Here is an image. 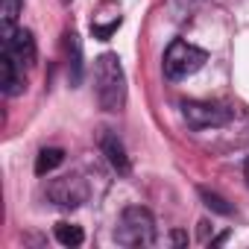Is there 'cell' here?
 Listing matches in <instances>:
<instances>
[{
    "label": "cell",
    "mask_w": 249,
    "mask_h": 249,
    "mask_svg": "<svg viewBox=\"0 0 249 249\" xmlns=\"http://www.w3.org/2000/svg\"><path fill=\"white\" fill-rule=\"evenodd\" d=\"M117 27H120V18L111 21V24H103V27H100V24H91V33H94V38H103V41H106L111 33H117Z\"/></svg>",
    "instance_id": "cell-14"
},
{
    "label": "cell",
    "mask_w": 249,
    "mask_h": 249,
    "mask_svg": "<svg viewBox=\"0 0 249 249\" xmlns=\"http://www.w3.org/2000/svg\"><path fill=\"white\" fill-rule=\"evenodd\" d=\"M47 196L59 205V208H79L88 196H91V188L82 176L76 173H68V176H59L47 185Z\"/></svg>",
    "instance_id": "cell-5"
},
{
    "label": "cell",
    "mask_w": 249,
    "mask_h": 249,
    "mask_svg": "<svg viewBox=\"0 0 249 249\" xmlns=\"http://www.w3.org/2000/svg\"><path fill=\"white\" fill-rule=\"evenodd\" d=\"M62 161H65V150L47 147V150H41L38 159H36V173H38V176H47V173H53Z\"/></svg>",
    "instance_id": "cell-9"
},
{
    "label": "cell",
    "mask_w": 249,
    "mask_h": 249,
    "mask_svg": "<svg viewBox=\"0 0 249 249\" xmlns=\"http://www.w3.org/2000/svg\"><path fill=\"white\" fill-rule=\"evenodd\" d=\"M0 85L6 97H18L24 91V68H18L6 53L0 56Z\"/></svg>",
    "instance_id": "cell-7"
},
{
    "label": "cell",
    "mask_w": 249,
    "mask_h": 249,
    "mask_svg": "<svg viewBox=\"0 0 249 249\" xmlns=\"http://www.w3.org/2000/svg\"><path fill=\"white\" fill-rule=\"evenodd\" d=\"M243 176H246V185H249V161L243 164Z\"/></svg>",
    "instance_id": "cell-16"
},
{
    "label": "cell",
    "mask_w": 249,
    "mask_h": 249,
    "mask_svg": "<svg viewBox=\"0 0 249 249\" xmlns=\"http://www.w3.org/2000/svg\"><path fill=\"white\" fill-rule=\"evenodd\" d=\"M97 82V103L103 111H120L126 106V73L114 53H103L94 65Z\"/></svg>",
    "instance_id": "cell-1"
},
{
    "label": "cell",
    "mask_w": 249,
    "mask_h": 249,
    "mask_svg": "<svg viewBox=\"0 0 249 249\" xmlns=\"http://www.w3.org/2000/svg\"><path fill=\"white\" fill-rule=\"evenodd\" d=\"M182 117L191 129H211V126H226L231 120V111L220 103L188 100V103H182Z\"/></svg>",
    "instance_id": "cell-4"
},
{
    "label": "cell",
    "mask_w": 249,
    "mask_h": 249,
    "mask_svg": "<svg viewBox=\"0 0 249 249\" xmlns=\"http://www.w3.org/2000/svg\"><path fill=\"white\" fill-rule=\"evenodd\" d=\"M68 53H71V82L79 85L82 82V44H79V36H68Z\"/></svg>",
    "instance_id": "cell-10"
},
{
    "label": "cell",
    "mask_w": 249,
    "mask_h": 249,
    "mask_svg": "<svg viewBox=\"0 0 249 249\" xmlns=\"http://www.w3.org/2000/svg\"><path fill=\"white\" fill-rule=\"evenodd\" d=\"M103 153H106L108 164H111L117 173H129V156H126L123 144H120L114 135H103Z\"/></svg>",
    "instance_id": "cell-8"
},
{
    "label": "cell",
    "mask_w": 249,
    "mask_h": 249,
    "mask_svg": "<svg viewBox=\"0 0 249 249\" xmlns=\"http://www.w3.org/2000/svg\"><path fill=\"white\" fill-rule=\"evenodd\" d=\"M3 53L18 65V68H30L36 62V38L30 30H12L9 36H3Z\"/></svg>",
    "instance_id": "cell-6"
},
{
    "label": "cell",
    "mask_w": 249,
    "mask_h": 249,
    "mask_svg": "<svg viewBox=\"0 0 249 249\" xmlns=\"http://www.w3.org/2000/svg\"><path fill=\"white\" fill-rule=\"evenodd\" d=\"M199 196H202V202H205L214 214H223V217L231 214V205H229L220 194H214V191H208V188H199Z\"/></svg>",
    "instance_id": "cell-13"
},
{
    "label": "cell",
    "mask_w": 249,
    "mask_h": 249,
    "mask_svg": "<svg viewBox=\"0 0 249 249\" xmlns=\"http://www.w3.org/2000/svg\"><path fill=\"white\" fill-rule=\"evenodd\" d=\"M114 237L123 246H150L156 240V220H153V214L147 208H141V205L123 208V214L117 220V229H114Z\"/></svg>",
    "instance_id": "cell-2"
},
{
    "label": "cell",
    "mask_w": 249,
    "mask_h": 249,
    "mask_svg": "<svg viewBox=\"0 0 249 249\" xmlns=\"http://www.w3.org/2000/svg\"><path fill=\"white\" fill-rule=\"evenodd\" d=\"M170 237H173V243H188V234L185 231H173Z\"/></svg>",
    "instance_id": "cell-15"
},
{
    "label": "cell",
    "mask_w": 249,
    "mask_h": 249,
    "mask_svg": "<svg viewBox=\"0 0 249 249\" xmlns=\"http://www.w3.org/2000/svg\"><path fill=\"white\" fill-rule=\"evenodd\" d=\"M53 234H56V240H59L62 246H79V243L85 240V231H82L76 223H56Z\"/></svg>",
    "instance_id": "cell-11"
},
{
    "label": "cell",
    "mask_w": 249,
    "mask_h": 249,
    "mask_svg": "<svg viewBox=\"0 0 249 249\" xmlns=\"http://www.w3.org/2000/svg\"><path fill=\"white\" fill-rule=\"evenodd\" d=\"M18 15H21V0H3V3H0V33L9 36L15 30Z\"/></svg>",
    "instance_id": "cell-12"
},
{
    "label": "cell",
    "mask_w": 249,
    "mask_h": 249,
    "mask_svg": "<svg viewBox=\"0 0 249 249\" xmlns=\"http://www.w3.org/2000/svg\"><path fill=\"white\" fill-rule=\"evenodd\" d=\"M205 62H208V53H205L202 47L176 38V41L164 50V76H167V79H188V76H194Z\"/></svg>",
    "instance_id": "cell-3"
}]
</instances>
